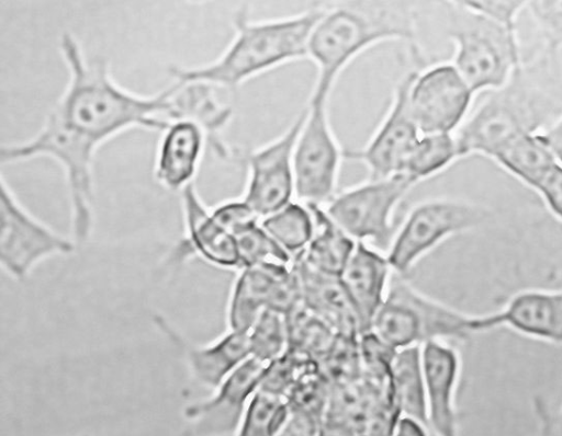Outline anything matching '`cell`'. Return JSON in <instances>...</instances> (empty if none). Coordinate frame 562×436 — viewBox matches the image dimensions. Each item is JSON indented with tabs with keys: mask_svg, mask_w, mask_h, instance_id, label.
<instances>
[{
	"mask_svg": "<svg viewBox=\"0 0 562 436\" xmlns=\"http://www.w3.org/2000/svg\"><path fill=\"white\" fill-rule=\"evenodd\" d=\"M59 49L68 81L52 111L97 147L135 127L162 133L176 121L171 87L154 95L124 89L112 78L104 60L86 58L71 33L61 35Z\"/></svg>",
	"mask_w": 562,
	"mask_h": 436,
	"instance_id": "obj_1",
	"label": "cell"
},
{
	"mask_svg": "<svg viewBox=\"0 0 562 436\" xmlns=\"http://www.w3.org/2000/svg\"><path fill=\"white\" fill-rule=\"evenodd\" d=\"M562 116V78L555 56L521 64L507 83L490 95L454 136L459 158H493L513 141L547 130Z\"/></svg>",
	"mask_w": 562,
	"mask_h": 436,
	"instance_id": "obj_2",
	"label": "cell"
},
{
	"mask_svg": "<svg viewBox=\"0 0 562 436\" xmlns=\"http://www.w3.org/2000/svg\"><path fill=\"white\" fill-rule=\"evenodd\" d=\"M323 12L324 4L318 3L297 14L256 21L240 9L234 19L235 34L216 59L196 67H171L170 74L176 82L236 89L268 70L308 58V41Z\"/></svg>",
	"mask_w": 562,
	"mask_h": 436,
	"instance_id": "obj_3",
	"label": "cell"
},
{
	"mask_svg": "<svg viewBox=\"0 0 562 436\" xmlns=\"http://www.w3.org/2000/svg\"><path fill=\"white\" fill-rule=\"evenodd\" d=\"M417 21L409 1L349 0L324 5L308 41L316 79L336 83L357 56L381 43L400 41L418 47Z\"/></svg>",
	"mask_w": 562,
	"mask_h": 436,
	"instance_id": "obj_4",
	"label": "cell"
},
{
	"mask_svg": "<svg viewBox=\"0 0 562 436\" xmlns=\"http://www.w3.org/2000/svg\"><path fill=\"white\" fill-rule=\"evenodd\" d=\"M495 328H499L496 312L465 313L395 277L371 331L392 348L400 349L448 339L467 340Z\"/></svg>",
	"mask_w": 562,
	"mask_h": 436,
	"instance_id": "obj_5",
	"label": "cell"
},
{
	"mask_svg": "<svg viewBox=\"0 0 562 436\" xmlns=\"http://www.w3.org/2000/svg\"><path fill=\"white\" fill-rule=\"evenodd\" d=\"M98 147L48 112L38 133L29 140L2 145L0 162L14 163L37 157L54 159L63 168L69 192L75 242H85L93 221L92 164Z\"/></svg>",
	"mask_w": 562,
	"mask_h": 436,
	"instance_id": "obj_6",
	"label": "cell"
},
{
	"mask_svg": "<svg viewBox=\"0 0 562 436\" xmlns=\"http://www.w3.org/2000/svg\"><path fill=\"white\" fill-rule=\"evenodd\" d=\"M447 35L454 45L452 65L473 93L499 89L522 64L517 31L449 2Z\"/></svg>",
	"mask_w": 562,
	"mask_h": 436,
	"instance_id": "obj_7",
	"label": "cell"
},
{
	"mask_svg": "<svg viewBox=\"0 0 562 436\" xmlns=\"http://www.w3.org/2000/svg\"><path fill=\"white\" fill-rule=\"evenodd\" d=\"M335 84L315 80L294 149L295 197L323 206L337 193L344 149L331 128L328 102Z\"/></svg>",
	"mask_w": 562,
	"mask_h": 436,
	"instance_id": "obj_8",
	"label": "cell"
},
{
	"mask_svg": "<svg viewBox=\"0 0 562 436\" xmlns=\"http://www.w3.org/2000/svg\"><path fill=\"white\" fill-rule=\"evenodd\" d=\"M416 185L398 173L371 180L337 192L323 206L328 217L356 242L389 251L395 236L393 215L400 202Z\"/></svg>",
	"mask_w": 562,
	"mask_h": 436,
	"instance_id": "obj_9",
	"label": "cell"
},
{
	"mask_svg": "<svg viewBox=\"0 0 562 436\" xmlns=\"http://www.w3.org/2000/svg\"><path fill=\"white\" fill-rule=\"evenodd\" d=\"M491 216V209L470 200L431 198L417 203L408 211L387 251L392 271L404 275L440 242L482 226Z\"/></svg>",
	"mask_w": 562,
	"mask_h": 436,
	"instance_id": "obj_10",
	"label": "cell"
},
{
	"mask_svg": "<svg viewBox=\"0 0 562 436\" xmlns=\"http://www.w3.org/2000/svg\"><path fill=\"white\" fill-rule=\"evenodd\" d=\"M76 245L34 217L1 175L0 263L10 276L23 279L43 260L70 254Z\"/></svg>",
	"mask_w": 562,
	"mask_h": 436,
	"instance_id": "obj_11",
	"label": "cell"
},
{
	"mask_svg": "<svg viewBox=\"0 0 562 436\" xmlns=\"http://www.w3.org/2000/svg\"><path fill=\"white\" fill-rule=\"evenodd\" d=\"M305 107L277 138L244 156L247 180L241 197L261 218L295 197L294 149Z\"/></svg>",
	"mask_w": 562,
	"mask_h": 436,
	"instance_id": "obj_12",
	"label": "cell"
},
{
	"mask_svg": "<svg viewBox=\"0 0 562 436\" xmlns=\"http://www.w3.org/2000/svg\"><path fill=\"white\" fill-rule=\"evenodd\" d=\"M302 300L290 265L257 264L239 269L227 302V330L248 333L266 309L288 314Z\"/></svg>",
	"mask_w": 562,
	"mask_h": 436,
	"instance_id": "obj_13",
	"label": "cell"
},
{
	"mask_svg": "<svg viewBox=\"0 0 562 436\" xmlns=\"http://www.w3.org/2000/svg\"><path fill=\"white\" fill-rule=\"evenodd\" d=\"M472 94L452 64L419 67L409 87L408 105L420 135L452 134L461 126Z\"/></svg>",
	"mask_w": 562,
	"mask_h": 436,
	"instance_id": "obj_14",
	"label": "cell"
},
{
	"mask_svg": "<svg viewBox=\"0 0 562 436\" xmlns=\"http://www.w3.org/2000/svg\"><path fill=\"white\" fill-rule=\"evenodd\" d=\"M418 68L401 76L386 113L367 144L358 150L344 151L346 159L364 164L368 179L379 180L402 173L420 136L408 105L409 87Z\"/></svg>",
	"mask_w": 562,
	"mask_h": 436,
	"instance_id": "obj_15",
	"label": "cell"
},
{
	"mask_svg": "<svg viewBox=\"0 0 562 436\" xmlns=\"http://www.w3.org/2000/svg\"><path fill=\"white\" fill-rule=\"evenodd\" d=\"M266 363L248 358L213 393L189 403L180 436H234L263 378Z\"/></svg>",
	"mask_w": 562,
	"mask_h": 436,
	"instance_id": "obj_16",
	"label": "cell"
},
{
	"mask_svg": "<svg viewBox=\"0 0 562 436\" xmlns=\"http://www.w3.org/2000/svg\"><path fill=\"white\" fill-rule=\"evenodd\" d=\"M154 323L182 352L192 377L211 390L251 357L247 333L227 330L211 342L198 344L160 314L154 315Z\"/></svg>",
	"mask_w": 562,
	"mask_h": 436,
	"instance_id": "obj_17",
	"label": "cell"
},
{
	"mask_svg": "<svg viewBox=\"0 0 562 436\" xmlns=\"http://www.w3.org/2000/svg\"><path fill=\"white\" fill-rule=\"evenodd\" d=\"M180 199L184 237L177 246V255H193L216 267L239 271L236 237L215 219L194 183L180 192Z\"/></svg>",
	"mask_w": 562,
	"mask_h": 436,
	"instance_id": "obj_18",
	"label": "cell"
},
{
	"mask_svg": "<svg viewBox=\"0 0 562 436\" xmlns=\"http://www.w3.org/2000/svg\"><path fill=\"white\" fill-rule=\"evenodd\" d=\"M427 424L432 436H460L456 392L460 376L458 352L441 341L422 346Z\"/></svg>",
	"mask_w": 562,
	"mask_h": 436,
	"instance_id": "obj_19",
	"label": "cell"
},
{
	"mask_svg": "<svg viewBox=\"0 0 562 436\" xmlns=\"http://www.w3.org/2000/svg\"><path fill=\"white\" fill-rule=\"evenodd\" d=\"M391 271L386 256L357 242L339 279L357 315L360 335L372 329L386 297Z\"/></svg>",
	"mask_w": 562,
	"mask_h": 436,
	"instance_id": "obj_20",
	"label": "cell"
},
{
	"mask_svg": "<svg viewBox=\"0 0 562 436\" xmlns=\"http://www.w3.org/2000/svg\"><path fill=\"white\" fill-rule=\"evenodd\" d=\"M206 142L204 130L194 122L170 123L161 133L157 148L154 167L157 183L179 193L193 184Z\"/></svg>",
	"mask_w": 562,
	"mask_h": 436,
	"instance_id": "obj_21",
	"label": "cell"
},
{
	"mask_svg": "<svg viewBox=\"0 0 562 436\" xmlns=\"http://www.w3.org/2000/svg\"><path fill=\"white\" fill-rule=\"evenodd\" d=\"M496 313L499 326L562 344V291L522 290Z\"/></svg>",
	"mask_w": 562,
	"mask_h": 436,
	"instance_id": "obj_22",
	"label": "cell"
},
{
	"mask_svg": "<svg viewBox=\"0 0 562 436\" xmlns=\"http://www.w3.org/2000/svg\"><path fill=\"white\" fill-rule=\"evenodd\" d=\"M291 265L300 282L302 302L339 334L360 336L357 315L339 277L313 269L300 255Z\"/></svg>",
	"mask_w": 562,
	"mask_h": 436,
	"instance_id": "obj_23",
	"label": "cell"
},
{
	"mask_svg": "<svg viewBox=\"0 0 562 436\" xmlns=\"http://www.w3.org/2000/svg\"><path fill=\"white\" fill-rule=\"evenodd\" d=\"M171 87L176 121L188 119L198 124L217 154L222 158L229 157L231 149L224 142L222 133L233 117L232 107L220 102L214 87L210 84L175 82Z\"/></svg>",
	"mask_w": 562,
	"mask_h": 436,
	"instance_id": "obj_24",
	"label": "cell"
},
{
	"mask_svg": "<svg viewBox=\"0 0 562 436\" xmlns=\"http://www.w3.org/2000/svg\"><path fill=\"white\" fill-rule=\"evenodd\" d=\"M306 205L313 214L314 233L308 245L297 255L313 269L339 277L357 242L328 217L323 206Z\"/></svg>",
	"mask_w": 562,
	"mask_h": 436,
	"instance_id": "obj_25",
	"label": "cell"
},
{
	"mask_svg": "<svg viewBox=\"0 0 562 436\" xmlns=\"http://www.w3.org/2000/svg\"><path fill=\"white\" fill-rule=\"evenodd\" d=\"M391 388L400 414L417 420L428 428L420 346L396 351L391 366Z\"/></svg>",
	"mask_w": 562,
	"mask_h": 436,
	"instance_id": "obj_26",
	"label": "cell"
},
{
	"mask_svg": "<svg viewBox=\"0 0 562 436\" xmlns=\"http://www.w3.org/2000/svg\"><path fill=\"white\" fill-rule=\"evenodd\" d=\"M493 159L533 188L558 163L540 133L527 135L513 141L497 152Z\"/></svg>",
	"mask_w": 562,
	"mask_h": 436,
	"instance_id": "obj_27",
	"label": "cell"
},
{
	"mask_svg": "<svg viewBox=\"0 0 562 436\" xmlns=\"http://www.w3.org/2000/svg\"><path fill=\"white\" fill-rule=\"evenodd\" d=\"M288 349L318 362L330 348L338 332L302 301L288 314Z\"/></svg>",
	"mask_w": 562,
	"mask_h": 436,
	"instance_id": "obj_28",
	"label": "cell"
},
{
	"mask_svg": "<svg viewBox=\"0 0 562 436\" xmlns=\"http://www.w3.org/2000/svg\"><path fill=\"white\" fill-rule=\"evenodd\" d=\"M260 225L292 259L305 250L314 233L311 208L299 200L261 218Z\"/></svg>",
	"mask_w": 562,
	"mask_h": 436,
	"instance_id": "obj_29",
	"label": "cell"
},
{
	"mask_svg": "<svg viewBox=\"0 0 562 436\" xmlns=\"http://www.w3.org/2000/svg\"><path fill=\"white\" fill-rule=\"evenodd\" d=\"M458 158L457 144L452 134L420 135L402 173L418 184L440 173Z\"/></svg>",
	"mask_w": 562,
	"mask_h": 436,
	"instance_id": "obj_30",
	"label": "cell"
},
{
	"mask_svg": "<svg viewBox=\"0 0 562 436\" xmlns=\"http://www.w3.org/2000/svg\"><path fill=\"white\" fill-rule=\"evenodd\" d=\"M316 363L331 389L357 380L363 375L360 336L338 333L330 348Z\"/></svg>",
	"mask_w": 562,
	"mask_h": 436,
	"instance_id": "obj_31",
	"label": "cell"
},
{
	"mask_svg": "<svg viewBox=\"0 0 562 436\" xmlns=\"http://www.w3.org/2000/svg\"><path fill=\"white\" fill-rule=\"evenodd\" d=\"M251 357L269 364L282 356L289 346L285 314L266 309L248 331Z\"/></svg>",
	"mask_w": 562,
	"mask_h": 436,
	"instance_id": "obj_32",
	"label": "cell"
},
{
	"mask_svg": "<svg viewBox=\"0 0 562 436\" xmlns=\"http://www.w3.org/2000/svg\"><path fill=\"white\" fill-rule=\"evenodd\" d=\"M286 413L283 399L258 390L234 436H273Z\"/></svg>",
	"mask_w": 562,
	"mask_h": 436,
	"instance_id": "obj_33",
	"label": "cell"
},
{
	"mask_svg": "<svg viewBox=\"0 0 562 436\" xmlns=\"http://www.w3.org/2000/svg\"><path fill=\"white\" fill-rule=\"evenodd\" d=\"M240 268L257 264L290 265L292 256L261 227L260 221L235 234Z\"/></svg>",
	"mask_w": 562,
	"mask_h": 436,
	"instance_id": "obj_34",
	"label": "cell"
},
{
	"mask_svg": "<svg viewBox=\"0 0 562 436\" xmlns=\"http://www.w3.org/2000/svg\"><path fill=\"white\" fill-rule=\"evenodd\" d=\"M315 360L304 358L291 351L267 365L259 391L281 398L294 385L301 374Z\"/></svg>",
	"mask_w": 562,
	"mask_h": 436,
	"instance_id": "obj_35",
	"label": "cell"
},
{
	"mask_svg": "<svg viewBox=\"0 0 562 436\" xmlns=\"http://www.w3.org/2000/svg\"><path fill=\"white\" fill-rule=\"evenodd\" d=\"M527 7L546 44L547 54L562 48V1H528Z\"/></svg>",
	"mask_w": 562,
	"mask_h": 436,
	"instance_id": "obj_36",
	"label": "cell"
},
{
	"mask_svg": "<svg viewBox=\"0 0 562 436\" xmlns=\"http://www.w3.org/2000/svg\"><path fill=\"white\" fill-rule=\"evenodd\" d=\"M211 210L215 219L234 236L260 221V217L241 196L221 202Z\"/></svg>",
	"mask_w": 562,
	"mask_h": 436,
	"instance_id": "obj_37",
	"label": "cell"
},
{
	"mask_svg": "<svg viewBox=\"0 0 562 436\" xmlns=\"http://www.w3.org/2000/svg\"><path fill=\"white\" fill-rule=\"evenodd\" d=\"M528 1H462L470 10L503 25L517 31V18Z\"/></svg>",
	"mask_w": 562,
	"mask_h": 436,
	"instance_id": "obj_38",
	"label": "cell"
},
{
	"mask_svg": "<svg viewBox=\"0 0 562 436\" xmlns=\"http://www.w3.org/2000/svg\"><path fill=\"white\" fill-rule=\"evenodd\" d=\"M323 422L318 415L288 406L286 416L273 436H321Z\"/></svg>",
	"mask_w": 562,
	"mask_h": 436,
	"instance_id": "obj_39",
	"label": "cell"
},
{
	"mask_svg": "<svg viewBox=\"0 0 562 436\" xmlns=\"http://www.w3.org/2000/svg\"><path fill=\"white\" fill-rule=\"evenodd\" d=\"M546 200L550 210L562 221V164L559 162L535 187Z\"/></svg>",
	"mask_w": 562,
	"mask_h": 436,
	"instance_id": "obj_40",
	"label": "cell"
},
{
	"mask_svg": "<svg viewBox=\"0 0 562 436\" xmlns=\"http://www.w3.org/2000/svg\"><path fill=\"white\" fill-rule=\"evenodd\" d=\"M393 436H430V432L417 420L401 415L395 424Z\"/></svg>",
	"mask_w": 562,
	"mask_h": 436,
	"instance_id": "obj_41",
	"label": "cell"
},
{
	"mask_svg": "<svg viewBox=\"0 0 562 436\" xmlns=\"http://www.w3.org/2000/svg\"><path fill=\"white\" fill-rule=\"evenodd\" d=\"M540 134L558 162L562 164V116L550 128Z\"/></svg>",
	"mask_w": 562,
	"mask_h": 436,
	"instance_id": "obj_42",
	"label": "cell"
},
{
	"mask_svg": "<svg viewBox=\"0 0 562 436\" xmlns=\"http://www.w3.org/2000/svg\"><path fill=\"white\" fill-rule=\"evenodd\" d=\"M81 436H88V435H81Z\"/></svg>",
	"mask_w": 562,
	"mask_h": 436,
	"instance_id": "obj_43",
	"label": "cell"
}]
</instances>
